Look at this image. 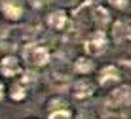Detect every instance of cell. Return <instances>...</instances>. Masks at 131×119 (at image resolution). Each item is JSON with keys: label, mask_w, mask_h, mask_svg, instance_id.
<instances>
[{"label": "cell", "mask_w": 131, "mask_h": 119, "mask_svg": "<svg viewBox=\"0 0 131 119\" xmlns=\"http://www.w3.org/2000/svg\"><path fill=\"white\" fill-rule=\"evenodd\" d=\"M65 108H72L70 106V98L67 97V95H63V93H53L51 97H49L46 100V110H48V113L49 112H55V110H65Z\"/></svg>", "instance_id": "8fae6325"}, {"label": "cell", "mask_w": 131, "mask_h": 119, "mask_svg": "<svg viewBox=\"0 0 131 119\" xmlns=\"http://www.w3.org/2000/svg\"><path fill=\"white\" fill-rule=\"evenodd\" d=\"M30 119H36V117H30Z\"/></svg>", "instance_id": "603a6c76"}, {"label": "cell", "mask_w": 131, "mask_h": 119, "mask_svg": "<svg viewBox=\"0 0 131 119\" xmlns=\"http://www.w3.org/2000/svg\"><path fill=\"white\" fill-rule=\"evenodd\" d=\"M125 30H127V23L122 21V19H116L110 23V38L114 40L116 44L124 42L125 40Z\"/></svg>", "instance_id": "5bb4252c"}, {"label": "cell", "mask_w": 131, "mask_h": 119, "mask_svg": "<svg viewBox=\"0 0 131 119\" xmlns=\"http://www.w3.org/2000/svg\"><path fill=\"white\" fill-rule=\"evenodd\" d=\"M125 40H129V42H131V23L127 25V30H125Z\"/></svg>", "instance_id": "ffe728a7"}, {"label": "cell", "mask_w": 131, "mask_h": 119, "mask_svg": "<svg viewBox=\"0 0 131 119\" xmlns=\"http://www.w3.org/2000/svg\"><path fill=\"white\" fill-rule=\"evenodd\" d=\"M2 97H4V85H2V81H0V100H2Z\"/></svg>", "instance_id": "44dd1931"}, {"label": "cell", "mask_w": 131, "mask_h": 119, "mask_svg": "<svg viewBox=\"0 0 131 119\" xmlns=\"http://www.w3.org/2000/svg\"><path fill=\"white\" fill-rule=\"evenodd\" d=\"M95 89H97V81H91L88 76H82L78 80H72V83L69 87V93H70V98L76 100V102H85L95 95Z\"/></svg>", "instance_id": "5b68a950"}, {"label": "cell", "mask_w": 131, "mask_h": 119, "mask_svg": "<svg viewBox=\"0 0 131 119\" xmlns=\"http://www.w3.org/2000/svg\"><path fill=\"white\" fill-rule=\"evenodd\" d=\"M91 15H93V25L97 29H105L106 25H110V13L105 6H99V4H93V10H91Z\"/></svg>", "instance_id": "4fadbf2b"}, {"label": "cell", "mask_w": 131, "mask_h": 119, "mask_svg": "<svg viewBox=\"0 0 131 119\" xmlns=\"http://www.w3.org/2000/svg\"><path fill=\"white\" fill-rule=\"evenodd\" d=\"M72 74H74V72H72L70 62L59 61V62H55L53 70L49 72L48 81H49V85H51L55 91L63 93V91H67L70 87V83H72Z\"/></svg>", "instance_id": "3957f363"}, {"label": "cell", "mask_w": 131, "mask_h": 119, "mask_svg": "<svg viewBox=\"0 0 131 119\" xmlns=\"http://www.w3.org/2000/svg\"><path fill=\"white\" fill-rule=\"evenodd\" d=\"M101 119H122V117H118V115H106V117H101Z\"/></svg>", "instance_id": "7402d4cb"}, {"label": "cell", "mask_w": 131, "mask_h": 119, "mask_svg": "<svg viewBox=\"0 0 131 119\" xmlns=\"http://www.w3.org/2000/svg\"><path fill=\"white\" fill-rule=\"evenodd\" d=\"M131 104V85L127 83H120L116 87H112L108 97L105 98V110L106 115H122L124 108H127Z\"/></svg>", "instance_id": "7a4b0ae2"}, {"label": "cell", "mask_w": 131, "mask_h": 119, "mask_svg": "<svg viewBox=\"0 0 131 119\" xmlns=\"http://www.w3.org/2000/svg\"><path fill=\"white\" fill-rule=\"evenodd\" d=\"M21 59L25 61V64L32 70H42L46 68L53 59L51 49L48 47L46 44H40V42H29L25 45H21Z\"/></svg>", "instance_id": "6da1fadb"}, {"label": "cell", "mask_w": 131, "mask_h": 119, "mask_svg": "<svg viewBox=\"0 0 131 119\" xmlns=\"http://www.w3.org/2000/svg\"><path fill=\"white\" fill-rule=\"evenodd\" d=\"M122 80H124V74L118 64H105L97 70V85L103 89H112L120 85Z\"/></svg>", "instance_id": "8992f818"}, {"label": "cell", "mask_w": 131, "mask_h": 119, "mask_svg": "<svg viewBox=\"0 0 131 119\" xmlns=\"http://www.w3.org/2000/svg\"><path fill=\"white\" fill-rule=\"evenodd\" d=\"M108 42H110V38H108V34L105 32V29H95L84 38L82 45H84L85 55H89V57H99V55H103L108 49Z\"/></svg>", "instance_id": "277c9868"}, {"label": "cell", "mask_w": 131, "mask_h": 119, "mask_svg": "<svg viewBox=\"0 0 131 119\" xmlns=\"http://www.w3.org/2000/svg\"><path fill=\"white\" fill-rule=\"evenodd\" d=\"M29 93H30V87L29 85H25L23 81L17 77V80H13L12 81V85H10V98L13 100V102H23V100L29 97Z\"/></svg>", "instance_id": "7c38bea8"}, {"label": "cell", "mask_w": 131, "mask_h": 119, "mask_svg": "<svg viewBox=\"0 0 131 119\" xmlns=\"http://www.w3.org/2000/svg\"><path fill=\"white\" fill-rule=\"evenodd\" d=\"M48 119H76L72 108H65V110H55V112H49Z\"/></svg>", "instance_id": "9a60e30c"}, {"label": "cell", "mask_w": 131, "mask_h": 119, "mask_svg": "<svg viewBox=\"0 0 131 119\" xmlns=\"http://www.w3.org/2000/svg\"><path fill=\"white\" fill-rule=\"evenodd\" d=\"M70 15L67 13V10H63V8H57V10H51L46 15V25L49 29L53 30V32H67L70 27Z\"/></svg>", "instance_id": "ba28073f"}, {"label": "cell", "mask_w": 131, "mask_h": 119, "mask_svg": "<svg viewBox=\"0 0 131 119\" xmlns=\"http://www.w3.org/2000/svg\"><path fill=\"white\" fill-rule=\"evenodd\" d=\"M110 6H114L116 10H125V8L131 4V0H108Z\"/></svg>", "instance_id": "2e32d148"}, {"label": "cell", "mask_w": 131, "mask_h": 119, "mask_svg": "<svg viewBox=\"0 0 131 119\" xmlns=\"http://www.w3.org/2000/svg\"><path fill=\"white\" fill-rule=\"evenodd\" d=\"M23 72H25V66L17 55H2V59H0V74L4 77L17 80Z\"/></svg>", "instance_id": "52a82bcc"}, {"label": "cell", "mask_w": 131, "mask_h": 119, "mask_svg": "<svg viewBox=\"0 0 131 119\" xmlns=\"http://www.w3.org/2000/svg\"><path fill=\"white\" fill-rule=\"evenodd\" d=\"M72 72L76 76H89L91 72H95V62H93V57L89 55H80V57L74 59L72 62Z\"/></svg>", "instance_id": "30bf717a"}, {"label": "cell", "mask_w": 131, "mask_h": 119, "mask_svg": "<svg viewBox=\"0 0 131 119\" xmlns=\"http://www.w3.org/2000/svg\"><path fill=\"white\" fill-rule=\"evenodd\" d=\"M122 119H131V104L127 108H124V112H122V115H120Z\"/></svg>", "instance_id": "ac0fdd59"}, {"label": "cell", "mask_w": 131, "mask_h": 119, "mask_svg": "<svg viewBox=\"0 0 131 119\" xmlns=\"http://www.w3.org/2000/svg\"><path fill=\"white\" fill-rule=\"evenodd\" d=\"M30 6L34 8V10H42V8H46L49 4V0H29Z\"/></svg>", "instance_id": "e0dca14e"}, {"label": "cell", "mask_w": 131, "mask_h": 119, "mask_svg": "<svg viewBox=\"0 0 131 119\" xmlns=\"http://www.w3.org/2000/svg\"><path fill=\"white\" fill-rule=\"evenodd\" d=\"M59 2H63L65 6H72V8H76L80 2H82V0H59Z\"/></svg>", "instance_id": "d6986e66"}, {"label": "cell", "mask_w": 131, "mask_h": 119, "mask_svg": "<svg viewBox=\"0 0 131 119\" xmlns=\"http://www.w3.org/2000/svg\"><path fill=\"white\" fill-rule=\"evenodd\" d=\"M0 13L10 23H17L25 15V4L21 0H0Z\"/></svg>", "instance_id": "9c48e42d"}]
</instances>
